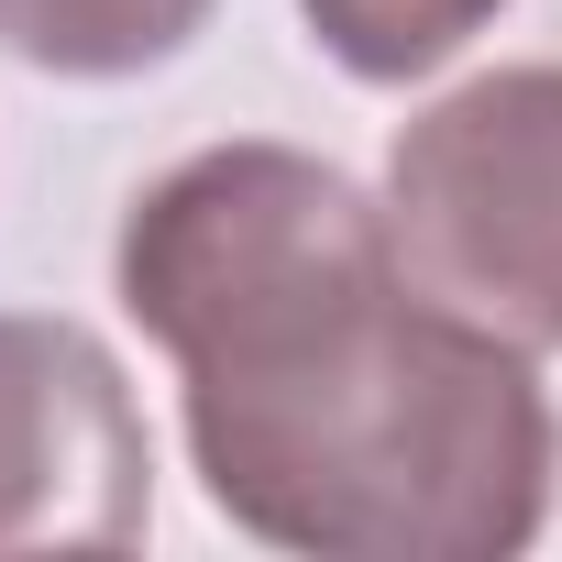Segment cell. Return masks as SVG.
<instances>
[{"label":"cell","mask_w":562,"mask_h":562,"mask_svg":"<svg viewBox=\"0 0 562 562\" xmlns=\"http://www.w3.org/2000/svg\"><path fill=\"white\" fill-rule=\"evenodd\" d=\"M210 23V0H0V45L56 78H133Z\"/></svg>","instance_id":"cell-4"},{"label":"cell","mask_w":562,"mask_h":562,"mask_svg":"<svg viewBox=\"0 0 562 562\" xmlns=\"http://www.w3.org/2000/svg\"><path fill=\"white\" fill-rule=\"evenodd\" d=\"M155 452L78 321H0V551H133Z\"/></svg>","instance_id":"cell-3"},{"label":"cell","mask_w":562,"mask_h":562,"mask_svg":"<svg viewBox=\"0 0 562 562\" xmlns=\"http://www.w3.org/2000/svg\"><path fill=\"white\" fill-rule=\"evenodd\" d=\"M299 12H310V34H321L353 78L397 89V78H430L452 45H474L507 0H299Z\"/></svg>","instance_id":"cell-5"},{"label":"cell","mask_w":562,"mask_h":562,"mask_svg":"<svg viewBox=\"0 0 562 562\" xmlns=\"http://www.w3.org/2000/svg\"><path fill=\"white\" fill-rule=\"evenodd\" d=\"M122 310L188 375L232 529L321 562H496L551 507V397L518 342L408 288L386 210L288 144H221L122 221Z\"/></svg>","instance_id":"cell-1"},{"label":"cell","mask_w":562,"mask_h":562,"mask_svg":"<svg viewBox=\"0 0 562 562\" xmlns=\"http://www.w3.org/2000/svg\"><path fill=\"white\" fill-rule=\"evenodd\" d=\"M408 288L518 353H562V67H496L419 111L386 166Z\"/></svg>","instance_id":"cell-2"}]
</instances>
